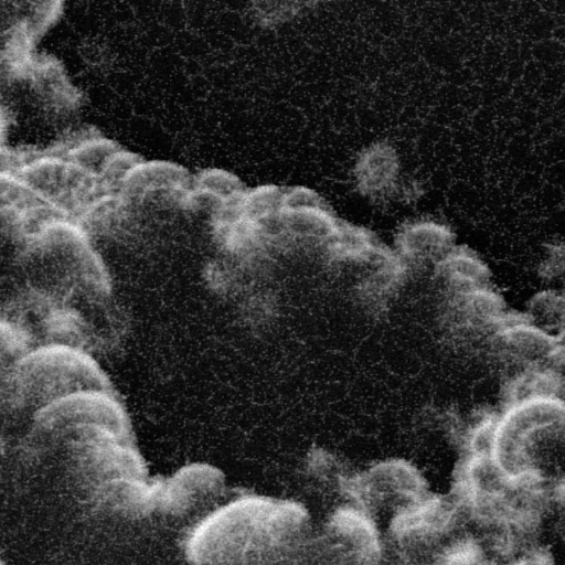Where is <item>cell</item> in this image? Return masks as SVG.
<instances>
[{"mask_svg": "<svg viewBox=\"0 0 565 565\" xmlns=\"http://www.w3.org/2000/svg\"><path fill=\"white\" fill-rule=\"evenodd\" d=\"M303 523L305 513L296 504L239 500L195 530L189 542V556L198 565L242 564L289 543Z\"/></svg>", "mask_w": 565, "mask_h": 565, "instance_id": "obj_1", "label": "cell"}, {"mask_svg": "<svg viewBox=\"0 0 565 565\" xmlns=\"http://www.w3.org/2000/svg\"><path fill=\"white\" fill-rule=\"evenodd\" d=\"M563 398H537L505 406L498 415L493 459L511 477L563 482Z\"/></svg>", "mask_w": 565, "mask_h": 565, "instance_id": "obj_2", "label": "cell"}, {"mask_svg": "<svg viewBox=\"0 0 565 565\" xmlns=\"http://www.w3.org/2000/svg\"><path fill=\"white\" fill-rule=\"evenodd\" d=\"M92 391H109L105 374L87 354L65 345L50 344L26 353L10 377L11 397L21 404L39 405V409Z\"/></svg>", "mask_w": 565, "mask_h": 565, "instance_id": "obj_3", "label": "cell"}, {"mask_svg": "<svg viewBox=\"0 0 565 565\" xmlns=\"http://www.w3.org/2000/svg\"><path fill=\"white\" fill-rule=\"evenodd\" d=\"M343 486L354 505L372 519L374 514L390 511L391 522L426 497L422 475L403 459L381 461L361 475L347 479Z\"/></svg>", "mask_w": 565, "mask_h": 565, "instance_id": "obj_4", "label": "cell"}, {"mask_svg": "<svg viewBox=\"0 0 565 565\" xmlns=\"http://www.w3.org/2000/svg\"><path fill=\"white\" fill-rule=\"evenodd\" d=\"M489 340L494 351L519 371L551 369L563 372V339L536 328L524 315L507 313Z\"/></svg>", "mask_w": 565, "mask_h": 565, "instance_id": "obj_5", "label": "cell"}, {"mask_svg": "<svg viewBox=\"0 0 565 565\" xmlns=\"http://www.w3.org/2000/svg\"><path fill=\"white\" fill-rule=\"evenodd\" d=\"M507 313L501 296L486 285L451 292L446 318L450 329L461 335L489 339Z\"/></svg>", "mask_w": 565, "mask_h": 565, "instance_id": "obj_6", "label": "cell"}, {"mask_svg": "<svg viewBox=\"0 0 565 565\" xmlns=\"http://www.w3.org/2000/svg\"><path fill=\"white\" fill-rule=\"evenodd\" d=\"M398 257L406 264L434 266L455 246V234L436 220H415L404 224L395 238Z\"/></svg>", "mask_w": 565, "mask_h": 565, "instance_id": "obj_7", "label": "cell"}, {"mask_svg": "<svg viewBox=\"0 0 565 565\" xmlns=\"http://www.w3.org/2000/svg\"><path fill=\"white\" fill-rule=\"evenodd\" d=\"M399 159L393 146L377 141L365 148L354 166L355 185L360 194L372 200H381L397 189Z\"/></svg>", "mask_w": 565, "mask_h": 565, "instance_id": "obj_8", "label": "cell"}, {"mask_svg": "<svg viewBox=\"0 0 565 565\" xmlns=\"http://www.w3.org/2000/svg\"><path fill=\"white\" fill-rule=\"evenodd\" d=\"M435 269L451 292L487 285L489 268L470 248L454 246L436 265Z\"/></svg>", "mask_w": 565, "mask_h": 565, "instance_id": "obj_9", "label": "cell"}, {"mask_svg": "<svg viewBox=\"0 0 565 565\" xmlns=\"http://www.w3.org/2000/svg\"><path fill=\"white\" fill-rule=\"evenodd\" d=\"M563 372L551 369L519 371L505 387V406L524 401L558 397L563 398Z\"/></svg>", "mask_w": 565, "mask_h": 565, "instance_id": "obj_10", "label": "cell"}, {"mask_svg": "<svg viewBox=\"0 0 565 565\" xmlns=\"http://www.w3.org/2000/svg\"><path fill=\"white\" fill-rule=\"evenodd\" d=\"M525 318L542 331L563 339L564 334V297L563 294L546 289L535 294L529 305Z\"/></svg>", "mask_w": 565, "mask_h": 565, "instance_id": "obj_11", "label": "cell"}, {"mask_svg": "<svg viewBox=\"0 0 565 565\" xmlns=\"http://www.w3.org/2000/svg\"><path fill=\"white\" fill-rule=\"evenodd\" d=\"M116 150L111 141L99 136H87L73 142L64 156L75 166L98 174L102 166Z\"/></svg>", "mask_w": 565, "mask_h": 565, "instance_id": "obj_12", "label": "cell"}, {"mask_svg": "<svg viewBox=\"0 0 565 565\" xmlns=\"http://www.w3.org/2000/svg\"><path fill=\"white\" fill-rule=\"evenodd\" d=\"M62 9L61 2H46L34 10L32 18L26 21L36 39L55 24L62 14Z\"/></svg>", "mask_w": 565, "mask_h": 565, "instance_id": "obj_13", "label": "cell"}, {"mask_svg": "<svg viewBox=\"0 0 565 565\" xmlns=\"http://www.w3.org/2000/svg\"><path fill=\"white\" fill-rule=\"evenodd\" d=\"M564 268V248L563 245H554L550 248L547 257L542 264L541 271L544 277L551 279L558 277Z\"/></svg>", "mask_w": 565, "mask_h": 565, "instance_id": "obj_14", "label": "cell"}, {"mask_svg": "<svg viewBox=\"0 0 565 565\" xmlns=\"http://www.w3.org/2000/svg\"><path fill=\"white\" fill-rule=\"evenodd\" d=\"M25 157L14 150L0 146V175H17Z\"/></svg>", "mask_w": 565, "mask_h": 565, "instance_id": "obj_15", "label": "cell"}, {"mask_svg": "<svg viewBox=\"0 0 565 565\" xmlns=\"http://www.w3.org/2000/svg\"><path fill=\"white\" fill-rule=\"evenodd\" d=\"M511 565H554V563L546 551L534 548L515 559Z\"/></svg>", "mask_w": 565, "mask_h": 565, "instance_id": "obj_16", "label": "cell"}, {"mask_svg": "<svg viewBox=\"0 0 565 565\" xmlns=\"http://www.w3.org/2000/svg\"><path fill=\"white\" fill-rule=\"evenodd\" d=\"M11 79H14L12 68L3 50L0 49V86H2Z\"/></svg>", "mask_w": 565, "mask_h": 565, "instance_id": "obj_17", "label": "cell"}, {"mask_svg": "<svg viewBox=\"0 0 565 565\" xmlns=\"http://www.w3.org/2000/svg\"><path fill=\"white\" fill-rule=\"evenodd\" d=\"M9 129V115L6 108L0 104V146L3 145V141L7 137Z\"/></svg>", "mask_w": 565, "mask_h": 565, "instance_id": "obj_18", "label": "cell"}]
</instances>
